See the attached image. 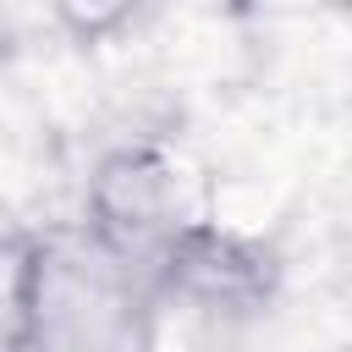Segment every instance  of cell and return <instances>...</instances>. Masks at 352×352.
Segmentation results:
<instances>
[{
	"instance_id": "obj_1",
	"label": "cell",
	"mask_w": 352,
	"mask_h": 352,
	"mask_svg": "<svg viewBox=\"0 0 352 352\" xmlns=\"http://www.w3.org/2000/svg\"><path fill=\"white\" fill-rule=\"evenodd\" d=\"M16 330L28 352H154L160 297L77 220L33 226L16 258Z\"/></svg>"
},
{
	"instance_id": "obj_2",
	"label": "cell",
	"mask_w": 352,
	"mask_h": 352,
	"mask_svg": "<svg viewBox=\"0 0 352 352\" xmlns=\"http://www.w3.org/2000/svg\"><path fill=\"white\" fill-rule=\"evenodd\" d=\"M198 220H209V209H204L198 176L176 154V143H104L94 154V165L82 176L77 226L104 253H116L121 264L148 275V286H154L160 258Z\"/></svg>"
},
{
	"instance_id": "obj_3",
	"label": "cell",
	"mask_w": 352,
	"mask_h": 352,
	"mask_svg": "<svg viewBox=\"0 0 352 352\" xmlns=\"http://www.w3.org/2000/svg\"><path fill=\"white\" fill-rule=\"evenodd\" d=\"M280 286H286V258L275 253V242L226 226L214 214L187 226L154 270L160 308H182L209 330L258 324L280 302Z\"/></svg>"
},
{
	"instance_id": "obj_4",
	"label": "cell",
	"mask_w": 352,
	"mask_h": 352,
	"mask_svg": "<svg viewBox=\"0 0 352 352\" xmlns=\"http://www.w3.org/2000/svg\"><path fill=\"white\" fill-rule=\"evenodd\" d=\"M28 231H33V226H28L22 214H16V204H11V192L0 187V258H6V253H11V248H16L22 236H28Z\"/></svg>"
},
{
	"instance_id": "obj_5",
	"label": "cell",
	"mask_w": 352,
	"mask_h": 352,
	"mask_svg": "<svg viewBox=\"0 0 352 352\" xmlns=\"http://www.w3.org/2000/svg\"><path fill=\"white\" fill-rule=\"evenodd\" d=\"M22 55V28H16V16L11 11H0V77L11 72V60Z\"/></svg>"
},
{
	"instance_id": "obj_6",
	"label": "cell",
	"mask_w": 352,
	"mask_h": 352,
	"mask_svg": "<svg viewBox=\"0 0 352 352\" xmlns=\"http://www.w3.org/2000/svg\"><path fill=\"white\" fill-rule=\"evenodd\" d=\"M0 352H28V346H22V330H16V308L0 314Z\"/></svg>"
},
{
	"instance_id": "obj_7",
	"label": "cell",
	"mask_w": 352,
	"mask_h": 352,
	"mask_svg": "<svg viewBox=\"0 0 352 352\" xmlns=\"http://www.w3.org/2000/svg\"><path fill=\"white\" fill-rule=\"evenodd\" d=\"M341 352H352V346H341Z\"/></svg>"
}]
</instances>
